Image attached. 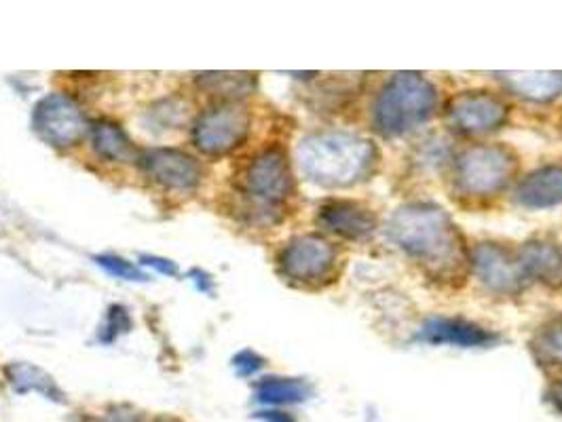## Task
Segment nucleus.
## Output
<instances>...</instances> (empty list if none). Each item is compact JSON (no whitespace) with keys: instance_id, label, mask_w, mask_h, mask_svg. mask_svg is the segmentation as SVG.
I'll list each match as a JSON object with an SVG mask.
<instances>
[{"instance_id":"nucleus-1","label":"nucleus","mask_w":562,"mask_h":422,"mask_svg":"<svg viewBox=\"0 0 562 422\" xmlns=\"http://www.w3.org/2000/svg\"><path fill=\"white\" fill-rule=\"evenodd\" d=\"M385 235L434 282H459L470 269V250L449 214L434 203H406L390 214Z\"/></svg>"},{"instance_id":"nucleus-2","label":"nucleus","mask_w":562,"mask_h":422,"mask_svg":"<svg viewBox=\"0 0 562 422\" xmlns=\"http://www.w3.org/2000/svg\"><path fill=\"white\" fill-rule=\"evenodd\" d=\"M381 161L376 144L349 132H317L296 146L303 175L322 189H349L368 180Z\"/></svg>"},{"instance_id":"nucleus-3","label":"nucleus","mask_w":562,"mask_h":422,"mask_svg":"<svg viewBox=\"0 0 562 422\" xmlns=\"http://www.w3.org/2000/svg\"><path fill=\"white\" fill-rule=\"evenodd\" d=\"M438 109V89L417 72H397L372 104V127L383 138H402L425 125Z\"/></svg>"},{"instance_id":"nucleus-4","label":"nucleus","mask_w":562,"mask_h":422,"mask_svg":"<svg viewBox=\"0 0 562 422\" xmlns=\"http://www.w3.org/2000/svg\"><path fill=\"white\" fill-rule=\"evenodd\" d=\"M239 191L244 214L254 225H278L288 198L294 193V178L288 155L280 146L256 152L241 171Z\"/></svg>"},{"instance_id":"nucleus-5","label":"nucleus","mask_w":562,"mask_h":422,"mask_svg":"<svg viewBox=\"0 0 562 422\" xmlns=\"http://www.w3.org/2000/svg\"><path fill=\"white\" fill-rule=\"evenodd\" d=\"M518 171V157L504 144H474L452 168V189L465 198H488L504 193Z\"/></svg>"},{"instance_id":"nucleus-6","label":"nucleus","mask_w":562,"mask_h":422,"mask_svg":"<svg viewBox=\"0 0 562 422\" xmlns=\"http://www.w3.org/2000/svg\"><path fill=\"white\" fill-rule=\"evenodd\" d=\"M338 252L322 235H299L292 237L280 253V273L299 285H322L337 273Z\"/></svg>"},{"instance_id":"nucleus-7","label":"nucleus","mask_w":562,"mask_h":422,"mask_svg":"<svg viewBox=\"0 0 562 422\" xmlns=\"http://www.w3.org/2000/svg\"><path fill=\"white\" fill-rule=\"evenodd\" d=\"M250 125L252 116L241 102H218L199 114L193 141L203 155L225 157L246 141Z\"/></svg>"},{"instance_id":"nucleus-8","label":"nucleus","mask_w":562,"mask_h":422,"mask_svg":"<svg viewBox=\"0 0 562 422\" xmlns=\"http://www.w3.org/2000/svg\"><path fill=\"white\" fill-rule=\"evenodd\" d=\"M32 129L49 146L72 148L83 140L89 125L81 106L72 98L49 93L38 100L32 111Z\"/></svg>"},{"instance_id":"nucleus-9","label":"nucleus","mask_w":562,"mask_h":422,"mask_svg":"<svg viewBox=\"0 0 562 422\" xmlns=\"http://www.w3.org/2000/svg\"><path fill=\"white\" fill-rule=\"evenodd\" d=\"M450 127L465 136H486L502 129L509 118V106L491 91H465L447 104Z\"/></svg>"},{"instance_id":"nucleus-10","label":"nucleus","mask_w":562,"mask_h":422,"mask_svg":"<svg viewBox=\"0 0 562 422\" xmlns=\"http://www.w3.org/2000/svg\"><path fill=\"white\" fill-rule=\"evenodd\" d=\"M470 269L495 296H516L527 282L516 255L497 243L474 246L470 250Z\"/></svg>"},{"instance_id":"nucleus-11","label":"nucleus","mask_w":562,"mask_h":422,"mask_svg":"<svg viewBox=\"0 0 562 422\" xmlns=\"http://www.w3.org/2000/svg\"><path fill=\"white\" fill-rule=\"evenodd\" d=\"M142 171L159 186L187 193L198 189L203 180V169L198 159L176 148H148L138 155Z\"/></svg>"},{"instance_id":"nucleus-12","label":"nucleus","mask_w":562,"mask_h":422,"mask_svg":"<svg viewBox=\"0 0 562 422\" xmlns=\"http://www.w3.org/2000/svg\"><path fill=\"white\" fill-rule=\"evenodd\" d=\"M317 226L347 241H366L374 235L379 220L370 207L349 198H330L317 209Z\"/></svg>"},{"instance_id":"nucleus-13","label":"nucleus","mask_w":562,"mask_h":422,"mask_svg":"<svg viewBox=\"0 0 562 422\" xmlns=\"http://www.w3.org/2000/svg\"><path fill=\"white\" fill-rule=\"evenodd\" d=\"M419 340L427 344H452L463 349H486L499 338L474 321L461 317H429L419 328Z\"/></svg>"},{"instance_id":"nucleus-14","label":"nucleus","mask_w":562,"mask_h":422,"mask_svg":"<svg viewBox=\"0 0 562 422\" xmlns=\"http://www.w3.org/2000/svg\"><path fill=\"white\" fill-rule=\"evenodd\" d=\"M525 280L541 283L550 289H562V246L535 239L516 252Z\"/></svg>"},{"instance_id":"nucleus-15","label":"nucleus","mask_w":562,"mask_h":422,"mask_svg":"<svg viewBox=\"0 0 562 422\" xmlns=\"http://www.w3.org/2000/svg\"><path fill=\"white\" fill-rule=\"evenodd\" d=\"M514 201L527 209H548L562 203V166H543L525 175L516 191Z\"/></svg>"},{"instance_id":"nucleus-16","label":"nucleus","mask_w":562,"mask_h":422,"mask_svg":"<svg viewBox=\"0 0 562 422\" xmlns=\"http://www.w3.org/2000/svg\"><path fill=\"white\" fill-rule=\"evenodd\" d=\"M507 89L531 102H552L562 95V72H502Z\"/></svg>"},{"instance_id":"nucleus-17","label":"nucleus","mask_w":562,"mask_h":422,"mask_svg":"<svg viewBox=\"0 0 562 422\" xmlns=\"http://www.w3.org/2000/svg\"><path fill=\"white\" fill-rule=\"evenodd\" d=\"M89 134H91V148L100 159L111 163H127V161H134V157L138 159L134 144L127 138L123 127L113 121L93 123L89 127Z\"/></svg>"},{"instance_id":"nucleus-18","label":"nucleus","mask_w":562,"mask_h":422,"mask_svg":"<svg viewBox=\"0 0 562 422\" xmlns=\"http://www.w3.org/2000/svg\"><path fill=\"white\" fill-rule=\"evenodd\" d=\"M4 374L15 394H38L52 401H57V403L66 401V395L61 394L56 380L41 367L20 362V364H9Z\"/></svg>"},{"instance_id":"nucleus-19","label":"nucleus","mask_w":562,"mask_h":422,"mask_svg":"<svg viewBox=\"0 0 562 422\" xmlns=\"http://www.w3.org/2000/svg\"><path fill=\"white\" fill-rule=\"evenodd\" d=\"M254 395L260 403H267V406H292V403L307 401L311 387L303 378L269 376L256 383Z\"/></svg>"},{"instance_id":"nucleus-20","label":"nucleus","mask_w":562,"mask_h":422,"mask_svg":"<svg viewBox=\"0 0 562 422\" xmlns=\"http://www.w3.org/2000/svg\"><path fill=\"white\" fill-rule=\"evenodd\" d=\"M199 87L210 95L221 98V102H239L254 89V75L250 72H203L199 75Z\"/></svg>"},{"instance_id":"nucleus-21","label":"nucleus","mask_w":562,"mask_h":422,"mask_svg":"<svg viewBox=\"0 0 562 422\" xmlns=\"http://www.w3.org/2000/svg\"><path fill=\"white\" fill-rule=\"evenodd\" d=\"M529 349L539 366H562V315L548 319L535 332Z\"/></svg>"},{"instance_id":"nucleus-22","label":"nucleus","mask_w":562,"mask_h":422,"mask_svg":"<svg viewBox=\"0 0 562 422\" xmlns=\"http://www.w3.org/2000/svg\"><path fill=\"white\" fill-rule=\"evenodd\" d=\"M95 264L100 269H104L109 275H113L116 280H125V282L144 283L148 282V275L142 271L138 264L121 258V255H114V253H102V255H95L93 258Z\"/></svg>"},{"instance_id":"nucleus-23","label":"nucleus","mask_w":562,"mask_h":422,"mask_svg":"<svg viewBox=\"0 0 562 422\" xmlns=\"http://www.w3.org/2000/svg\"><path fill=\"white\" fill-rule=\"evenodd\" d=\"M130 330H132L130 312H127L125 307L114 305V307H111V310H109L106 323L100 328L98 340H100V342H104V344H111L113 340H116L121 334H125V332H130Z\"/></svg>"},{"instance_id":"nucleus-24","label":"nucleus","mask_w":562,"mask_h":422,"mask_svg":"<svg viewBox=\"0 0 562 422\" xmlns=\"http://www.w3.org/2000/svg\"><path fill=\"white\" fill-rule=\"evenodd\" d=\"M262 366H265V360H262L258 353L250 351V349L239 351V353L233 357V367H235V372H237L239 376H254Z\"/></svg>"},{"instance_id":"nucleus-25","label":"nucleus","mask_w":562,"mask_h":422,"mask_svg":"<svg viewBox=\"0 0 562 422\" xmlns=\"http://www.w3.org/2000/svg\"><path fill=\"white\" fill-rule=\"evenodd\" d=\"M140 260L144 266H150V269H155L161 275H168V277H176L178 275V266L171 260L159 258V255H142Z\"/></svg>"},{"instance_id":"nucleus-26","label":"nucleus","mask_w":562,"mask_h":422,"mask_svg":"<svg viewBox=\"0 0 562 422\" xmlns=\"http://www.w3.org/2000/svg\"><path fill=\"white\" fill-rule=\"evenodd\" d=\"M546 399L550 401V406H552L559 414H562V378H557V380L548 387Z\"/></svg>"},{"instance_id":"nucleus-27","label":"nucleus","mask_w":562,"mask_h":422,"mask_svg":"<svg viewBox=\"0 0 562 422\" xmlns=\"http://www.w3.org/2000/svg\"><path fill=\"white\" fill-rule=\"evenodd\" d=\"M106 422H140V414H136L130 408H116L106 417Z\"/></svg>"},{"instance_id":"nucleus-28","label":"nucleus","mask_w":562,"mask_h":422,"mask_svg":"<svg viewBox=\"0 0 562 422\" xmlns=\"http://www.w3.org/2000/svg\"><path fill=\"white\" fill-rule=\"evenodd\" d=\"M256 419L262 422H296L290 414L280 412V410H269V412H258Z\"/></svg>"},{"instance_id":"nucleus-29","label":"nucleus","mask_w":562,"mask_h":422,"mask_svg":"<svg viewBox=\"0 0 562 422\" xmlns=\"http://www.w3.org/2000/svg\"><path fill=\"white\" fill-rule=\"evenodd\" d=\"M191 277H193V282L198 285L199 292H203V294H210V292H212V285H214V283L210 280L207 273L195 269V271H191Z\"/></svg>"},{"instance_id":"nucleus-30","label":"nucleus","mask_w":562,"mask_h":422,"mask_svg":"<svg viewBox=\"0 0 562 422\" xmlns=\"http://www.w3.org/2000/svg\"><path fill=\"white\" fill-rule=\"evenodd\" d=\"M157 422H180V421H176V419H159V421Z\"/></svg>"}]
</instances>
